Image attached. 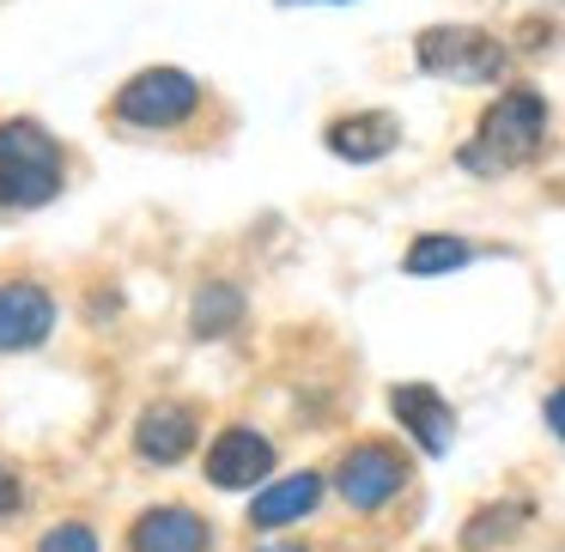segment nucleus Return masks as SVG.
<instances>
[{"mask_svg":"<svg viewBox=\"0 0 565 552\" xmlns=\"http://www.w3.org/2000/svg\"><path fill=\"white\" fill-rule=\"evenodd\" d=\"M19 510H25V479H19V467L0 455V522L19 516Z\"/></svg>","mask_w":565,"mask_h":552,"instance_id":"f3484780","label":"nucleus"},{"mask_svg":"<svg viewBox=\"0 0 565 552\" xmlns=\"http://www.w3.org/2000/svg\"><path fill=\"white\" fill-rule=\"evenodd\" d=\"M195 437H201L195 401H152V407H140V419H135V455L152 467H177L195 450Z\"/></svg>","mask_w":565,"mask_h":552,"instance_id":"6e6552de","label":"nucleus"},{"mask_svg":"<svg viewBox=\"0 0 565 552\" xmlns=\"http://www.w3.org/2000/svg\"><path fill=\"white\" fill-rule=\"evenodd\" d=\"M414 62L438 79H456V86H499L511 55L480 25H426L414 43Z\"/></svg>","mask_w":565,"mask_h":552,"instance_id":"20e7f679","label":"nucleus"},{"mask_svg":"<svg viewBox=\"0 0 565 552\" xmlns=\"http://www.w3.org/2000/svg\"><path fill=\"white\" fill-rule=\"evenodd\" d=\"M322 147H329L334 159H347V164H377V159H390V152L402 147V122H395L390 110L334 116V122L322 128Z\"/></svg>","mask_w":565,"mask_h":552,"instance_id":"9d476101","label":"nucleus"},{"mask_svg":"<svg viewBox=\"0 0 565 552\" xmlns=\"http://www.w3.org/2000/svg\"><path fill=\"white\" fill-rule=\"evenodd\" d=\"M407 479H414V467H407V455L390 450V443H353V450L341 455V467H334V491H341L353 510H383L390 498H402Z\"/></svg>","mask_w":565,"mask_h":552,"instance_id":"39448f33","label":"nucleus"},{"mask_svg":"<svg viewBox=\"0 0 565 552\" xmlns=\"http://www.w3.org/2000/svg\"><path fill=\"white\" fill-rule=\"evenodd\" d=\"M547 425H553V437H565V389L547 394Z\"/></svg>","mask_w":565,"mask_h":552,"instance_id":"a211bd4d","label":"nucleus"},{"mask_svg":"<svg viewBox=\"0 0 565 552\" xmlns=\"http://www.w3.org/2000/svg\"><path fill=\"white\" fill-rule=\"evenodd\" d=\"M55 334V292L31 273L0 280V353H38Z\"/></svg>","mask_w":565,"mask_h":552,"instance_id":"423d86ee","label":"nucleus"},{"mask_svg":"<svg viewBox=\"0 0 565 552\" xmlns=\"http://www.w3.org/2000/svg\"><path fill=\"white\" fill-rule=\"evenodd\" d=\"M268 474H274V443L262 437L256 425H232V431H220V437H213V450H207V486H220V491H256V486H268Z\"/></svg>","mask_w":565,"mask_h":552,"instance_id":"0eeeda50","label":"nucleus"},{"mask_svg":"<svg viewBox=\"0 0 565 552\" xmlns=\"http://www.w3.org/2000/svg\"><path fill=\"white\" fill-rule=\"evenodd\" d=\"M390 413L402 419V431H414V443L426 455H444L456 437V413L431 382H395L390 389Z\"/></svg>","mask_w":565,"mask_h":552,"instance_id":"9b49d317","label":"nucleus"},{"mask_svg":"<svg viewBox=\"0 0 565 552\" xmlns=\"http://www.w3.org/2000/svg\"><path fill=\"white\" fill-rule=\"evenodd\" d=\"M262 552H310V546H305V540H268Z\"/></svg>","mask_w":565,"mask_h":552,"instance_id":"6ab92c4d","label":"nucleus"},{"mask_svg":"<svg viewBox=\"0 0 565 552\" xmlns=\"http://www.w3.org/2000/svg\"><path fill=\"white\" fill-rule=\"evenodd\" d=\"M541 140H547V98H541L535 86H511V91H499V98L487 104L475 140L462 147V171L504 176V171H516V164L535 159Z\"/></svg>","mask_w":565,"mask_h":552,"instance_id":"f03ea898","label":"nucleus"},{"mask_svg":"<svg viewBox=\"0 0 565 552\" xmlns=\"http://www.w3.org/2000/svg\"><path fill=\"white\" fill-rule=\"evenodd\" d=\"M213 528L189 504H152L128 522V552H207Z\"/></svg>","mask_w":565,"mask_h":552,"instance_id":"1a4fd4ad","label":"nucleus"},{"mask_svg":"<svg viewBox=\"0 0 565 552\" xmlns=\"http://www.w3.org/2000/svg\"><path fill=\"white\" fill-rule=\"evenodd\" d=\"M207 104V86L183 67H140L110 91V128L116 134H177Z\"/></svg>","mask_w":565,"mask_h":552,"instance_id":"7ed1b4c3","label":"nucleus"},{"mask_svg":"<svg viewBox=\"0 0 565 552\" xmlns=\"http://www.w3.org/2000/svg\"><path fill=\"white\" fill-rule=\"evenodd\" d=\"M523 522H529V504H523V498H511V504H487V510L468 516L462 546H468V552H487V546H499V540H511Z\"/></svg>","mask_w":565,"mask_h":552,"instance_id":"2eb2a0df","label":"nucleus"},{"mask_svg":"<svg viewBox=\"0 0 565 552\" xmlns=\"http://www.w3.org/2000/svg\"><path fill=\"white\" fill-rule=\"evenodd\" d=\"M468 261H475V243H468V237L426 231V237H414V243H407L402 268L414 273V280H431V273H456V268H468Z\"/></svg>","mask_w":565,"mask_h":552,"instance_id":"4468645a","label":"nucleus"},{"mask_svg":"<svg viewBox=\"0 0 565 552\" xmlns=\"http://www.w3.org/2000/svg\"><path fill=\"white\" fill-rule=\"evenodd\" d=\"M237 322H244V292H237L232 280L195 285V297H189V328H195L201 340H225Z\"/></svg>","mask_w":565,"mask_h":552,"instance_id":"ddd939ff","label":"nucleus"},{"mask_svg":"<svg viewBox=\"0 0 565 552\" xmlns=\"http://www.w3.org/2000/svg\"><path fill=\"white\" fill-rule=\"evenodd\" d=\"M67 188V147L38 116H0V213H38Z\"/></svg>","mask_w":565,"mask_h":552,"instance_id":"f257e3e1","label":"nucleus"},{"mask_svg":"<svg viewBox=\"0 0 565 552\" xmlns=\"http://www.w3.org/2000/svg\"><path fill=\"white\" fill-rule=\"evenodd\" d=\"M38 552H104V546H98V528L79 522V516H67V522H55L50 534L38 540Z\"/></svg>","mask_w":565,"mask_h":552,"instance_id":"dca6fc26","label":"nucleus"},{"mask_svg":"<svg viewBox=\"0 0 565 552\" xmlns=\"http://www.w3.org/2000/svg\"><path fill=\"white\" fill-rule=\"evenodd\" d=\"M322 504V474H286V479H268V486L249 498V528H262V534H274V528H292L305 522L310 510Z\"/></svg>","mask_w":565,"mask_h":552,"instance_id":"f8f14e48","label":"nucleus"}]
</instances>
